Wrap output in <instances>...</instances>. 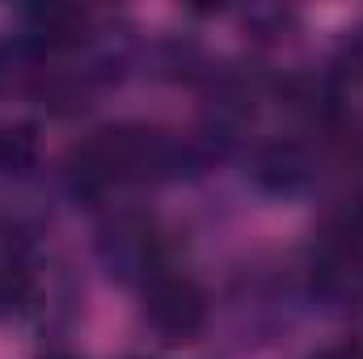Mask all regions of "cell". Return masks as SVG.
I'll use <instances>...</instances> for the list:
<instances>
[{"instance_id": "6da1fadb", "label": "cell", "mask_w": 363, "mask_h": 359, "mask_svg": "<svg viewBox=\"0 0 363 359\" xmlns=\"http://www.w3.org/2000/svg\"><path fill=\"white\" fill-rule=\"evenodd\" d=\"M182 144L165 131L123 123V127H101L89 140H81L68 153V178L77 190H106L114 182H144L178 174Z\"/></svg>"}, {"instance_id": "3957f363", "label": "cell", "mask_w": 363, "mask_h": 359, "mask_svg": "<svg viewBox=\"0 0 363 359\" xmlns=\"http://www.w3.org/2000/svg\"><path fill=\"white\" fill-rule=\"evenodd\" d=\"M258 178L274 186V190H291L308 178V161L296 144H271L262 157H258Z\"/></svg>"}, {"instance_id": "5b68a950", "label": "cell", "mask_w": 363, "mask_h": 359, "mask_svg": "<svg viewBox=\"0 0 363 359\" xmlns=\"http://www.w3.org/2000/svg\"><path fill=\"white\" fill-rule=\"evenodd\" d=\"M338 72L347 77V81H355V85H363V26L359 30H351V38L338 47Z\"/></svg>"}, {"instance_id": "52a82bcc", "label": "cell", "mask_w": 363, "mask_h": 359, "mask_svg": "<svg viewBox=\"0 0 363 359\" xmlns=\"http://www.w3.org/2000/svg\"><path fill=\"white\" fill-rule=\"evenodd\" d=\"M47 359H68V355H47Z\"/></svg>"}, {"instance_id": "277c9868", "label": "cell", "mask_w": 363, "mask_h": 359, "mask_svg": "<svg viewBox=\"0 0 363 359\" xmlns=\"http://www.w3.org/2000/svg\"><path fill=\"white\" fill-rule=\"evenodd\" d=\"M38 161L34 123H0V174H26Z\"/></svg>"}, {"instance_id": "8992f818", "label": "cell", "mask_w": 363, "mask_h": 359, "mask_svg": "<svg viewBox=\"0 0 363 359\" xmlns=\"http://www.w3.org/2000/svg\"><path fill=\"white\" fill-rule=\"evenodd\" d=\"M313 359H363V343H338V347H325Z\"/></svg>"}, {"instance_id": "7a4b0ae2", "label": "cell", "mask_w": 363, "mask_h": 359, "mask_svg": "<svg viewBox=\"0 0 363 359\" xmlns=\"http://www.w3.org/2000/svg\"><path fill=\"white\" fill-rule=\"evenodd\" d=\"M144 317L165 343H190L207 321V296L194 279L157 270L144 283Z\"/></svg>"}]
</instances>
